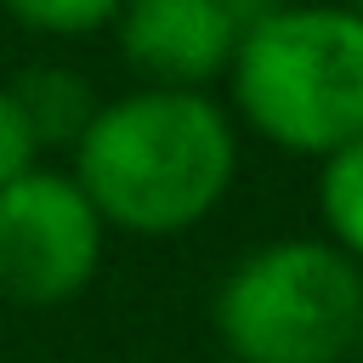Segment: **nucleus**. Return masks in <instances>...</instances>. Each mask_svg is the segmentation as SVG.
<instances>
[{
	"label": "nucleus",
	"instance_id": "obj_1",
	"mask_svg": "<svg viewBox=\"0 0 363 363\" xmlns=\"http://www.w3.org/2000/svg\"><path fill=\"white\" fill-rule=\"evenodd\" d=\"M238 130L210 91H130L96 108L74 142V187L102 227L176 238L233 187Z\"/></svg>",
	"mask_w": 363,
	"mask_h": 363
},
{
	"label": "nucleus",
	"instance_id": "obj_2",
	"mask_svg": "<svg viewBox=\"0 0 363 363\" xmlns=\"http://www.w3.org/2000/svg\"><path fill=\"white\" fill-rule=\"evenodd\" d=\"M227 79L255 136L301 159H329L363 136V17L340 0L278 6L238 40Z\"/></svg>",
	"mask_w": 363,
	"mask_h": 363
},
{
	"label": "nucleus",
	"instance_id": "obj_3",
	"mask_svg": "<svg viewBox=\"0 0 363 363\" xmlns=\"http://www.w3.org/2000/svg\"><path fill=\"white\" fill-rule=\"evenodd\" d=\"M210 318L238 363H346L363 318V267L329 238H278L221 278Z\"/></svg>",
	"mask_w": 363,
	"mask_h": 363
},
{
	"label": "nucleus",
	"instance_id": "obj_4",
	"mask_svg": "<svg viewBox=\"0 0 363 363\" xmlns=\"http://www.w3.org/2000/svg\"><path fill=\"white\" fill-rule=\"evenodd\" d=\"M102 216L62 170H28L0 187V295L23 306L74 301L102 267Z\"/></svg>",
	"mask_w": 363,
	"mask_h": 363
},
{
	"label": "nucleus",
	"instance_id": "obj_5",
	"mask_svg": "<svg viewBox=\"0 0 363 363\" xmlns=\"http://www.w3.org/2000/svg\"><path fill=\"white\" fill-rule=\"evenodd\" d=\"M113 34L119 57L153 91H204L238 51V28L216 0H125Z\"/></svg>",
	"mask_w": 363,
	"mask_h": 363
},
{
	"label": "nucleus",
	"instance_id": "obj_6",
	"mask_svg": "<svg viewBox=\"0 0 363 363\" xmlns=\"http://www.w3.org/2000/svg\"><path fill=\"white\" fill-rule=\"evenodd\" d=\"M6 91L17 96V108H23L40 147H74L85 136V125L96 119V108H102L91 96V79L62 68V62H40V68L17 74Z\"/></svg>",
	"mask_w": 363,
	"mask_h": 363
},
{
	"label": "nucleus",
	"instance_id": "obj_7",
	"mask_svg": "<svg viewBox=\"0 0 363 363\" xmlns=\"http://www.w3.org/2000/svg\"><path fill=\"white\" fill-rule=\"evenodd\" d=\"M318 216L329 227V244L363 267V136L335 147L318 170Z\"/></svg>",
	"mask_w": 363,
	"mask_h": 363
},
{
	"label": "nucleus",
	"instance_id": "obj_8",
	"mask_svg": "<svg viewBox=\"0 0 363 363\" xmlns=\"http://www.w3.org/2000/svg\"><path fill=\"white\" fill-rule=\"evenodd\" d=\"M0 6L34 34H91L113 23L125 0H0Z\"/></svg>",
	"mask_w": 363,
	"mask_h": 363
},
{
	"label": "nucleus",
	"instance_id": "obj_9",
	"mask_svg": "<svg viewBox=\"0 0 363 363\" xmlns=\"http://www.w3.org/2000/svg\"><path fill=\"white\" fill-rule=\"evenodd\" d=\"M28 170H40V142H34L17 96L0 85V187H11V182L28 176Z\"/></svg>",
	"mask_w": 363,
	"mask_h": 363
},
{
	"label": "nucleus",
	"instance_id": "obj_10",
	"mask_svg": "<svg viewBox=\"0 0 363 363\" xmlns=\"http://www.w3.org/2000/svg\"><path fill=\"white\" fill-rule=\"evenodd\" d=\"M216 6H221V17H227V23L238 28V40H244L255 23H267V17H272L278 6H289V0H216Z\"/></svg>",
	"mask_w": 363,
	"mask_h": 363
},
{
	"label": "nucleus",
	"instance_id": "obj_11",
	"mask_svg": "<svg viewBox=\"0 0 363 363\" xmlns=\"http://www.w3.org/2000/svg\"><path fill=\"white\" fill-rule=\"evenodd\" d=\"M352 357L363 363V318H357V335H352Z\"/></svg>",
	"mask_w": 363,
	"mask_h": 363
},
{
	"label": "nucleus",
	"instance_id": "obj_12",
	"mask_svg": "<svg viewBox=\"0 0 363 363\" xmlns=\"http://www.w3.org/2000/svg\"><path fill=\"white\" fill-rule=\"evenodd\" d=\"M340 6H346V11H357V17H363V0H340Z\"/></svg>",
	"mask_w": 363,
	"mask_h": 363
}]
</instances>
